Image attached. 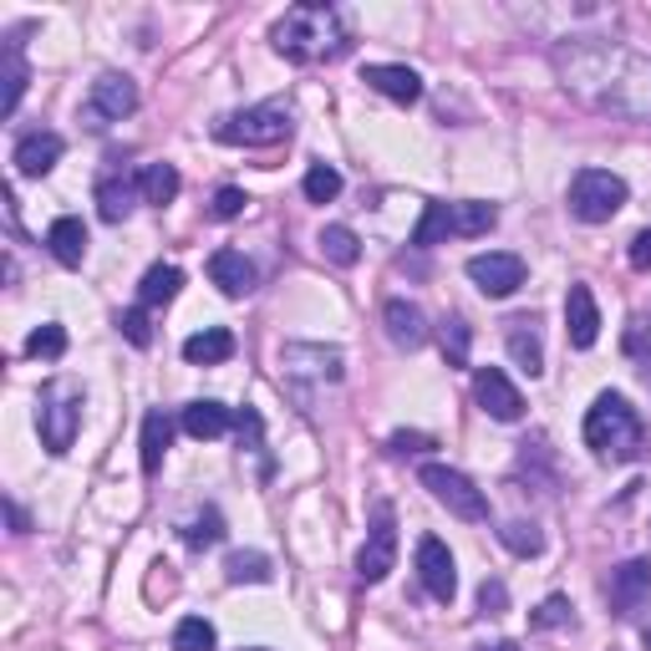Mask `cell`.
Instances as JSON below:
<instances>
[{
  "label": "cell",
  "instance_id": "obj_1",
  "mask_svg": "<svg viewBox=\"0 0 651 651\" xmlns=\"http://www.w3.org/2000/svg\"><path fill=\"white\" fill-rule=\"evenodd\" d=\"M555 77L575 102L621 122H651V57L611 37H565Z\"/></svg>",
  "mask_w": 651,
  "mask_h": 651
},
{
  "label": "cell",
  "instance_id": "obj_2",
  "mask_svg": "<svg viewBox=\"0 0 651 651\" xmlns=\"http://www.w3.org/2000/svg\"><path fill=\"white\" fill-rule=\"evenodd\" d=\"M276 51L296 67H311V61H337L341 51L351 47V31H347V16L326 0H306V6H290L286 16L276 21L270 31Z\"/></svg>",
  "mask_w": 651,
  "mask_h": 651
},
{
  "label": "cell",
  "instance_id": "obj_3",
  "mask_svg": "<svg viewBox=\"0 0 651 651\" xmlns=\"http://www.w3.org/2000/svg\"><path fill=\"white\" fill-rule=\"evenodd\" d=\"M585 448L601 463H637L647 448V428H641L637 408L621 392H601L585 412Z\"/></svg>",
  "mask_w": 651,
  "mask_h": 651
},
{
  "label": "cell",
  "instance_id": "obj_4",
  "mask_svg": "<svg viewBox=\"0 0 651 651\" xmlns=\"http://www.w3.org/2000/svg\"><path fill=\"white\" fill-rule=\"evenodd\" d=\"M290 108L286 102H260V108H244V112H230V118L214 122V138L230 148H276L290 138Z\"/></svg>",
  "mask_w": 651,
  "mask_h": 651
},
{
  "label": "cell",
  "instance_id": "obj_5",
  "mask_svg": "<svg viewBox=\"0 0 651 651\" xmlns=\"http://www.w3.org/2000/svg\"><path fill=\"white\" fill-rule=\"evenodd\" d=\"M627 179L611 169H580L575 179H570V214L580 219V224H605V219L621 214V204H627Z\"/></svg>",
  "mask_w": 651,
  "mask_h": 651
},
{
  "label": "cell",
  "instance_id": "obj_6",
  "mask_svg": "<svg viewBox=\"0 0 651 651\" xmlns=\"http://www.w3.org/2000/svg\"><path fill=\"white\" fill-rule=\"evenodd\" d=\"M418 479H422V489H428V494L448 509V514L469 519V524H483V519H489V494H483L469 473L448 469V463H422Z\"/></svg>",
  "mask_w": 651,
  "mask_h": 651
},
{
  "label": "cell",
  "instance_id": "obj_7",
  "mask_svg": "<svg viewBox=\"0 0 651 651\" xmlns=\"http://www.w3.org/2000/svg\"><path fill=\"white\" fill-rule=\"evenodd\" d=\"M37 428H41L47 453H67V448L77 443V428H82V392H77V387H67V382L41 387Z\"/></svg>",
  "mask_w": 651,
  "mask_h": 651
},
{
  "label": "cell",
  "instance_id": "obj_8",
  "mask_svg": "<svg viewBox=\"0 0 651 651\" xmlns=\"http://www.w3.org/2000/svg\"><path fill=\"white\" fill-rule=\"evenodd\" d=\"M138 112V82L122 72H102L92 82V92H87L82 102V128H92V133H108L112 122L133 118Z\"/></svg>",
  "mask_w": 651,
  "mask_h": 651
},
{
  "label": "cell",
  "instance_id": "obj_9",
  "mask_svg": "<svg viewBox=\"0 0 651 651\" xmlns=\"http://www.w3.org/2000/svg\"><path fill=\"white\" fill-rule=\"evenodd\" d=\"M280 372L296 382V377H306V382H341V372H347V357H341L337 347H321V341H286L280 347Z\"/></svg>",
  "mask_w": 651,
  "mask_h": 651
},
{
  "label": "cell",
  "instance_id": "obj_10",
  "mask_svg": "<svg viewBox=\"0 0 651 651\" xmlns=\"http://www.w3.org/2000/svg\"><path fill=\"white\" fill-rule=\"evenodd\" d=\"M392 565H398V519H392L387 504H377V524H372V534H367L362 555H357V580H362V585H377V580H387Z\"/></svg>",
  "mask_w": 651,
  "mask_h": 651
},
{
  "label": "cell",
  "instance_id": "obj_11",
  "mask_svg": "<svg viewBox=\"0 0 651 651\" xmlns=\"http://www.w3.org/2000/svg\"><path fill=\"white\" fill-rule=\"evenodd\" d=\"M418 580L438 605H453V595H459V570H453V555H448V544L438 534L418 540Z\"/></svg>",
  "mask_w": 651,
  "mask_h": 651
},
{
  "label": "cell",
  "instance_id": "obj_12",
  "mask_svg": "<svg viewBox=\"0 0 651 651\" xmlns=\"http://www.w3.org/2000/svg\"><path fill=\"white\" fill-rule=\"evenodd\" d=\"M469 280L489 296V301H504L524 286V260L509 250H489V254H473L469 260Z\"/></svg>",
  "mask_w": 651,
  "mask_h": 651
},
{
  "label": "cell",
  "instance_id": "obj_13",
  "mask_svg": "<svg viewBox=\"0 0 651 651\" xmlns=\"http://www.w3.org/2000/svg\"><path fill=\"white\" fill-rule=\"evenodd\" d=\"M473 398H479V408L489 412L494 422H519L524 418V398H519V387L509 382L499 367H479V377H473Z\"/></svg>",
  "mask_w": 651,
  "mask_h": 651
},
{
  "label": "cell",
  "instance_id": "obj_14",
  "mask_svg": "<svg viewBox=\"0 0 651 651\" xmlns=\"http://www.w3.org/2000/svg\"><path fill=\"white\" fill-rule=\"evenodd\" d=\"M651 595V560H621L605 580V601L615 615H631Z\"/></svg>",
  "mask_w": 651,
  "mask_h": 651
},
{
  "label": "cell",
  "instance_id": "obj_15",
  "mask_svg": "<svg viewBox=\"0 0 651 651\" xmlns=\"http://www.w3.org/2000/svg\"><path fill=\"white\" fill-rule=\"evenodd\" d=\"M61 153H67L61 133H47V128H37V133H26L21 143H16L11 163H16V173H21V179H47V173L61 163Z\"/></svg>",
  "mask_w": 651,
  "mask_h": 651
},
{
  "label": "cell",
  "instance_id": "obj_16",
  "mask_svg": "<svg viewBox=\"0 0 651 651\" xmlns=\"http://www.w3.org/2000/svg\"><path fill=\"white\" fill-rule=\"evenodd\" d=\"M565 337L575 351H591L595 337H601V306H595L591 286H570L565 296Z\"/></svg>",
  "mask_w": 651,
  "mask_h": 651
},
{
  "label": "cell",
  "instance_id": "obj_17",
  "mask_svg": "<svg viewBox=\"0 0 651 651\" xmlns=\"http://www.w3.org/2000/svg\"><path fill=\"white\" fill-rule=\"evenodd\" d=\"M382 326H387V341H392V347H402V351L428 347V316H422L418 301L392 296V301L382 306Z\"/></svg>",
  "mask_w": 651,
  "mask_h": 651
},
{
  "label": "cell",
  "instance_id": "obj_18",
  "mask_svg": "<svg viewBox=\"0 0 651 651\" xmlns=\"http://www.w3.org/2000/svg\"><path fill=\"white\" fill-rule=\"evenodd\" d=\"M362 82L372 87V92H382L387 102H402V108H412L422 97V77L412 72V67H402V61H372L362 72Z\"/></svg>",
  "mask_w": 651,
  "mask_h": 651
},
{
  "label": "cell",
  "instance_id": "obj_19",
  "mask_svg": "<svg viewBox=\"0 0 651 651\" xmlns=\"http://www.w3.org/2000/svg\"><path fill=\"white\" fill-rule=\"evenodd\" d=\"M504 341H509V357H514V367L524 377L544 372V347H540V326H534V316H509Z\"/></svg>",
  "mask_w": 651,
  "mask_h": 651
},
{
  "label": "cell",
  "instance_id": "obj_20",
  "mask_svg": "<svg viewBox=\"0 0 651 651\" xmlns=\"http://www.w3.org/2000/svg\"><path fill=\"white\" fill-rule=\"evenodd\" d=\"M209 280H214L230 301H244V296L254 290V266L240 250H214L209 254Z\"/></svg>",
  "mask_w": 651,
  "mask_h": 651
},
{
  "label": "cell",
  "instance_id": "obj_21",
  "mask_svg": "<svg viewBox=\"0 0 651 651\" xmlns=\"http://www.w3.org/2000/svg\"><path fill=\"white\" fill-rule=\"evenodd\" d=\"M47 250L57 254V266L77 270L87 260V224L77 214H61L51 219V230H47Z\"/></svg>",
  "mask_w": 651,
  "mask_h": 651
},
{
  "label": "cell",
  "instance_id": "obj_22",
  "mask_svg": "<svg viewBox=\"0 0 651 651\" xmlns=\"http://www.w3.org/2000/svg\"><path fill=\"white\" fill-rule=\"evenodd\" d=\"M138 199H143L138 179H128V173H108V179L97 183V214L108 219V224H122V219L133 214Z\"/></svg>",
  "mask_w": 651,
  "mask_h": 651
},
{
  "label": "cell",
  "instance_id": "obj_23",
  "mask_svg": "<svg viewBox=\"0 0 651 651\" xmlns=\"http://www.w3.org/2000/svg\"><path fill=\"white\" fill-rule=\"evenodd\" d=\"M234 357V331L230 326H209V331H193L189 341H183V362L193 367H219Z\"/></svg>",
  "mask_w": 651,
  "mask_h": 651
},
{
  "label": "cell",
  "instance_id": "obj_24",
  "mask_svg": "<svg viewBox=\"0 0 651 651\" xmlns=\"http://www.w3.org/2000/svg\"><path fill=\"white\" fill-rule=\"evenodd\" d=\"M179 422H183V433L204 443V438H224V433H230L234 412L224 408V402H214V398H199V402H189V408H183Z\"/></svg>",
  "mask_w": 651,
  "mask_h": 651
},
{
  "label": "cell",
  "instance_id": "obj_25",
  "mask_svg": "<svg viewBox=\"0 0 651 651\" xmlns=\"http://www.w3.org/2000/svg\"><path fill=\"white\" fill-rule=\"evenodd\" d=\"M494 224H499V209L494 204H479V199H469V204H448V230L459 234V240L489 234Z\"/></svg>",
  "mask_w": 651,
  "mask_h": 651
},
{
  "label": "cell",
  "instance_id": "obj_26",
  "mask_svg": "<svg viewBox=\"0 0 651 651\" xmlns=\"http://www.w3.org/2000/svg\"><path fill=\"white\" fill-rule=\"evenodd\" d=\"M169 438H173V422L163 408H153L143 418V473L153 479L158 469H163V453H169Z\"/></svg>",
  "mask_w": 651,
  "mask_h": 651
},
{
  "label": "cell",
  "instance_id": "obj_27",
  "mask_svg": "<svg viewBox=\"0 0 651 651\" xmlns=\"http://www.w3.org/2000/svg\"><path fill=\"white\" fill-rule=\"evenodd\" d=\"M179 286H183V270L179 266H153L143 276V286H138V306H143V311H153V306H169L173 296H179Z\"/></svg>",
  "mask_w": 651,
  "mask_h": 651
},
{
  "label": "cell",
  "instance_id": "obj_28",
  "mask_svg": "<svg viewBox=\"0 0 651 651\" xmlns=\"http://www.w3.org/2000/svg\"><path fill=\"white\" fill-rule=\"evenodd\" d=\"M138 193H143V204H173L179 199V169L173 163H148L143 173H138Z\"/></svg>",
  "mask_w": 651,
  "mask_h": 651
},
{
  "label": "cell",
  "instance_id": "obj_29",
  "mask_svg": "<svg viewBox=\"0 0 651 651\" xmlns=\"http://www.w3.org/2000/svg\"><path fill=\"white\" fill-rule=\"evenodd\" d=\"M224 580H230V585H270L276 570H270V560L260 555V550H234V555L224 560Z\"/></svg>",
  "mask_w": 651,
  "mask_h": 651
},
{
  "label": "cell",
  "instance_id": "obj_30",
  "mask_svg": "<svg viewBox=\"0 0 651 651\" xmlns=\"http://www.w3.org/2000/svg\"><path fill=\"white\" fill-rule=\"evenodd\" d=\"M26 82H31V72H26V57H21V41H6V97H0V112L6 118H16V108H21L26 97Z\"/></svg>",
  "mask_w": 651,
  "mask_h": 651
},
{
  "label": "cell",
  "instance_id": "obj_31",
  "mask_svg": "<svg viewBox=\"0 0 651 651\" xmlns=\"http://www.w3.org/2000/svg\"><path fill=\"white\" fill-rule=\"evenodd\" d=\"M321 254L331 260V266L351 270L357 260H362V240H357V230H347V224H326L321 230Z\"/></svg>",
  "mask_w": 651,
  "mask_h": 651
},
{
  "label": "cell",
  "instance_id": "obj_32",
  "mask_svg": "<svg viewBox=\"0 0 651 651\" xmlns=\"http://www.w3.org/2000/svg\"><path fill=\"white\" fill-rule=\"evenodd\" d=\"M179 534H183V544H189V550H209V544L224 540V514H219V509H199V514L183 519Z\"/></svg>",
  "mask_w": 651,
  "mask_h": 651
},
{
  "label": "cell",
  "instance_id": "obj_33",
  "mask_svg": "<svg viewBox=\"0 0 651 651\" xmlns=\"http://www.w3.org/2000/svg\"><path fill=\"white\" fill-rule=\"evenodd\" d=\"M499 540H504V550L509 555H519V560H534L544 550L540 524H530V519H509L504 530H499Z\"/></svg>",
  "mask_w": 651,
  "mask_h": 651
},
{
  "label": "cell",
  "instance_id": "obj_34",
  "mask_svg": "<svg viewBox=\"0 0 651 651\" xmlns=\"http://www.w3.org/2000/svg\"><path fill=\"white\" fill-rule=\"evenodd\" d=\"M214 647H219V637L204 615H183L179 627H173V651H214Z\"/></svg>",
  "mask_w": 651,
  "mask_h": 651
},
{
  "label": "cell",
  "instance_id": "obj_35",
  "mask_svg": "<svg viewBox=\"0 0 651 651\" xmlns=\"http://www.w3.org/2000/svg\"><path fill=\"white\" fill-rule=\"evenodd\" d=\"M26 357H37V362H57V357H67V331H61L57 321L37 326V331L26 337Z\"/></svg>",
  "mask_w": 651,
  "mask_h": 651
},
{
  "label": "cell",
  "instance_id": "obj_36",
  "mask_svg": "<svg viewBox=\"0 0 651 651\" xmlns=\"http://www.w3.org/2000/svg\"><path fill=\"white\" fill-rule=\"evenodd\" d=\"M448 234H453L448 230V204H428L418 219V230H412V244H418V250H433V244H443Z\"/></svg>",
  "mask_w": 651,
  "mask_h": 651
},
{
  "label": "cell",
  "instance_id": "obj_37",
  "mask_svg": "<svg viewBox=\"0 0 651 651\" xmlns=\"http://www.w3.org/2000/svg\"><path fill=\"white\" fill-rule=\"evenodd\" d=\"M301 189H306V199H311V204H331V199L341 193V173L331 169V163H311Z\"/></svg>",
  "mask_w": 651,
  "mask_h": 651
},
{
  "label": "cell",
  "instance_id": "obj_38",
  "mask_svg": "<svg viewBox=\"0 0 651 651\" xmlns=\"http://www.w3.org/2000/svg\"><path fill=\"white\" fill-rule=\"evenodd\" d=\"M534 631H555V627H575V605L565 601V595H550V601L540 605V611L530 615Z\"/></svg>",
  "mask_w": 651,
  "mask_h": 651
},
{
  "label": "cell",
  "instance_id": "obj_39",
  "mask_svg": "<svg viewBox=\"0 0 651 651\" xmlns=\"http://www.w3.org/2000/svg\"><path fill=\"white\" fill-rule=\"evenodd\" d=\"M443 357H448V367H469V321L463 316L443 321Z\"/></svg>",
  "mask_w": 651,
  "mask_h": 651
},
{
  "label": "cell",
  "instance_id": "obj_40",
  "mask_svg": "<svg viewBox=\"0 0 651 651\" xmlns=\"http://www.w3.org/2000/svg\"><path fill=\"white\" fill-rule=\"evenodd\" d=\"M234 428H240V448H254V453H266V422H260V412L244 408L240 418H234Z\"/></svg>",
  "mask_w": 651,
  "mask_h": 651
},
{
  "label": "cell",
  "instance_id": "obj_41",
  "mask_svg": "<svg viewBox=\"0 0 651 651\" xmlns=\"http://www.w3.org/2000/svg\"><path fill=\"white\" fill-rule=\"evenodd\" d=\"M118 326H122V337L133 341V347H148V341H153V326H148V311H143V306L122 311V316H118Z\"/></svg>",
  "mask_w": 651,
  "mask_h": 651
},
{
  "label": "cell",
  "instance_id": "obj_42",
  "mask_svg": "<svg viewBox=\"0 0 651 651\" xmlns=\"http://www.w3.org/2000/svg\"><path fill=\"white\" fill-rule=\"evenodd\" d=\"M244 204H250V199H244V189H234V183H224V189L214 193V219H240L244 214Z\"/></svg>",
  "mask_w": 651,
  "mask_h": 651
},
{
  "label": "cell",
  "instance_id": "obj_43",
  "mask_svg": "<svg viewBox=\"0 0 651 651\" xmlns=\"http://www.w3.org/2000/svg\"><path fill=\"white\" fill-rule=\"evenodd\" d=\"M627 351L637 357V362H647V372H651V326L647 321H631L627 326Z\"/></svg>",
  "mask_w": 651,
  "mask_h": 651
},
{
  "label": "cell",
  "instance_id": "obj_44",
  "mask_svg": "<svg viewBox=\"0 0 651 651\" xmlns=\"http://www.w3.org/2000/svg\"><path fill=\"white\" fill-rule=\"evenodd\" d=\"M422 448H433V438H428V433H392V438H387V453H398V459L422 453Z\"/></svg>",
  "mask_w": 651,
  "mask_h": 651
},
{
  "label": "cell",
  "instance_id": "obj_45",
  "mask_svg": "<svg viewBox=\"0 0 651 651\" xmlns=\"http://www.w3.org/2000/svg\"><path fill=\"white\" fill-rule=\"evenodd\" d=\"M479 605H483L489 615H499V611H504V605H509L504 580H483V585H479Z\"/></svg>",
  "mask_w": 651,
  "mask_h": 651
},
{
  "label": "cell",
  "instance_id": "obj_46",
  "mask_svg": "<svg viewBox=\"0 0 651 651\" xmlns=\"http://www.w3.org/2000/svg\"><path fill=\"white\" fill-rule=\"evenodd\" d=\"M631 266H637V270H651V230H641L637 240H631Z\"/></svg>",
  "mask_w": 651,
  "mask_h": 651
},
{
  "label": "cell",
  "instance_id": "obj_47",
  "mask_svg": "<svg viewBox=\"0 0 651 651\" xmlns=\"http://www.w3.org/2000/svg\"><path fill=\"white\" fill-rule=\"evenodd\" d=\"M6 514H11V530H16V534H26V530H31V519H26V509L16 504V499H6Z\"/></svg>",
  "mask_w": 651,
  "mask_h": 651
},
{
  "label": "cell",
  "instance_id": "obj_48",
  "mask_svg": "<svg viewBox=\"0 0 651 651\" xmlns=\"http://www.w3.org/2000/svg\"><path fill=\"white\" fill-rule=\"evenodd\" d=\"M494 651H519V647H514V641H499V647H494Z\"/></svg>",
  "mask_w": 651,
  "mask_h": 651
},
{
  "label": "cell",
  "instance_id": "obj_49",
  "mask_svg": "<svg viewBox=\"0 0 651 651\" xmlns=\"http://www.w3.org/2000/svg\"><path fill=\"white\" fill-rule=\"evenodd\" d=\"M641 641H647V647H651V627H647V637H641Z\"/></svg>",
  "mask_w": 651,
  "mask_h": 651
},
{
  "label": "cell",
  "instance_id": "obj_50",
  "mask_svg": "<svg viewBox=\"0 0 651 651\" xmlns=\"http://www.w3.org/2000/svg\"><path fill=\"white\" fill-rule=\"evenodd\" d=\"M250 651H266V647H250Z\"/></svg>",
  "mask_w": 651,
  "mask_h": 651
}]
</instances>
